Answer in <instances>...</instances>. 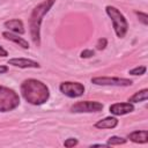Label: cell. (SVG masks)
<instances>
[{
    "label": "cell",
    "mask_w": 148,
    "mask_h": 148,
    "mask_svg": "<svg viewBox=\"0 0 148 148\" xmlns=\"http://www.w3.org/2000/svg\"><path fill=\"white\" fill-rule=\"evenodd\" d=\"M22 97L31 105H42L50 98L49 87L37 79H25L20 87Z\"/></svg>",
    "instance_id": "1"
},
{
    "label": "cell",
    "mask_w": 148,
    "mask_h": 148,
    "mask_svg": "<svg viewBox=\"0 0 148 148\" xmlns=\"http://www.w3.org/2000/svg\"><path fill=\"white\" fill-rule=\"evenodd\" d=\"M56 3V0H44L37 6H35L29 16V31L30 37L36 46L40 45V25L43 22V17L50 12V9Z\"/></svg>",
    "instance_id": "2"
},
{
    "label": "cell",
    "mask_w": 148,
    "mask_h": 148,
    "mask_svg": "<svg viewBox=\"0 0 148 148\" xmlns=\"http://www.w3.org/2000/svg\"><path fill=\"white\" fill-rule=\"evenodd\" d=\"M105 13L111 18L112 27H113V30H114L117 37L124 38L128 30V22H127L125 15L117 7L110 6V5L105 7Z\"/></svg>",
    "instance_id": "3"
},
{
    "label": "cell",
    "mask_w": 148,
    "mask_h": 148,
    "mask_svg": "<svg viewBox=\"0 0 148 148\" xmlns=\"http://www.w3.org/2000/svg\"><path fill=\"white\" fill-rule=\"evenodd\" d=\"M20 105L18 94L6 86L0 84V112H9Z\"/></svg>",
    "instance_id": "4"
},
{
    "label": "cell",
    "mask_w": 148,
    "mask_h": 148,
    "mask_svg": "<svg viewBox=\"0 0 148 148\" xmlns=\"http://www.w3.org/2000/svg\"><path fill=\"white\" fill-rule=\"evenodd\" d=\"M104 108L103 103L97 101H80L74 103L69 111L73 113H91V112H99Z\"/></svg>",
    "instance_id": "5"
},
{
    "label": "cell",
    "mask_w": 148,
    "mask_h": 148,
    "mask_svg": "<svg viewBox=\"0 0 148 148\" xmlns=\"http://www.w3.org/2000/svg\"><path fill=\"white\" fill-rule=\"evenodd\" d=\"M91 83L96 86H109V87H130L133 81L126 77H114V76H96L91 79Z\"/></svg>",
    "instance_id": "6"
},
{
    "label": "cell",
    "mask_w": 148,
    "mask_h": 148,
    "mask_svg": "<svg viewBox=\"0 0 148 148\" xmlns=\"http://www.w3.org/2000/svg\"><path fill=\"white\" fill-rule=\"evenodd\" d=\"M59 90L67 97L69 98H76L81 97L84 94V86L80 82H74V81H65L61 82L59 86Z\"/></svg>",
    "instance_id": "7"
},
{
    "label": "cell",
    "mask_w": 148,
    "mask_h": 148,
    "mask_svg": "<svg viewBox=\"0 0 148 148\" xmlns=\"http://www.w3.org/2000/svg\"><path fill=\"white\" fill-rule=\"evenodd\" d=\"M7 64L18 68H40L38 61L28 58H12L7 61Z\"/></svg>",
    "instance_id": "8"
},
{
    "label": "cell",
    "mask_w": 148,
    "mask_h": 148,
    "mask_svg": "<svg viewBox=\"0 0 148 148\" xmlns=\"http://www.w3.org/2000/svg\"><path fill=\"white\" fill-rule=\"evenodd\" d=\"M109 111L113 116H124L127 113H131L134 111V105L130 102H124V103H114L110 105Z\"/></svg>",
    "instance_id": "9"
},
{
    "label": "cell",
    "mask_w": 148,
    "mask_h": 148,
    "mask_svg": "<svg viewBox=\"0 0 148 148\" xmlns=\"http://www.w3.org/2000/svg\"><path fill=\"white\" fill-rule=\"evenodd\" d=\"M3 27L8 29V31L10 32H14V34H17V35H23L25 32V29H24V24L22 22V20L20 18H12V20H8L3 23Z\"/></svg>",
    "instance_id": "10"
},
{
    "label": "cell",
    "mask_w": 148,
    "mask_h": 148,
    "mask_svg": "<svg viewBox=\"0 0 148 148\" xmlns=\"http://www.w3.org/2000/svg\"><path fill=\"white\" fill-rule=\"evenodd\" d=\"M2 37H3L5 39H7V40H10V42L17 44L18 46H21V47L24 49V50H28V49L30 47L28 40H25L23 37H21V36L17 35V34H14V32H10V31H3V32H2Z\"/></svg>",
    "instance_id": "11"
},
{
    "label": "cell",
    "mask_w": 148,
    "mask_h": 148,
    "mask_svg": "<svg viewBox=\"0 0 148 148\" xmlns=\"http://www.w3.org/2000/svg\"><path fill=\"white\" fill-rule=\"evenodd\" d=\"M119 120L116 118V116H110V117H105L101 120H98L97 123H95V127L99 128V130H106V128H114L118 126Z\"/></svg>",
    "instance_id": "12"
},
{
    "label": "cell",
    "mask_w": 148,
    "mask_h": 148,
    "mask_svg": "<svg viewBox=\"0 0 148 148\" xmlns=\"http://www.w3.org/2000/svg\"><path fill=\"white\" fill-rule=\"evenodd\" d=\"M127 139H130L134 143H147L148 142V131H133L127 135Z\"/></svg>",
    "instance_id": "13"
},
{
    "label": "cell",
    "mask_w": 148,
    "mask_h": 148,
    "mask_svg": "<svg viewBox=\"0 0 148 148\" xmlns=\"http://www.w3.org/2000/svg\"><path fill=\"white\" fill-rule=\"evenodd\" d=\"M148 98V89L147 88H143L136 92H134L130 98H128V102L134 104V103H141V102H146Z\"/></svg>",
    "instance_id": "14"
},
{
    "label": "cell",
    "mask_w": 148,
    "mask_h": 148,
    "mask_svg": "<svg viewBox=\"0 0 148 148\" xmlns=\"http://www.w3.org/2000/svg\"><path fill=\"white\" fill-rule=\"evenodd\" d=\"M127 139L123 138V136H118V135H112L108 139V145L109 146H119V145H124L126 143Z\"/></svg>",
    "instance_id": "15"
},
{
    "label": "cell",
    "mask_w": 148,
    "mask_h": 148,
    "mask_svg": "<svg viewBox=\"0 0 148 148\" xmlns=\"http://www.w3.org/2000/svg\"><path fill=\"white\" fill-rule=\"evenodd\" d=\"M147 72V67L146 66H136L132 69L128 71V74L131 75H143Z\"/></svg>",
    "instance_id": "16"
},
{
    "label": "cell",
    "mask_w": 148,
    "mask_h": 148,
    "mask_svg": "<svg viewBox=\"0 0 148 148\" xmlns=\"http://www.w3.org/2000/svg\"><path fill=\"white\" fill-rule=\"evenodd\" d=\"M135 15L138 16V20L143 24V25H148V14L145 12H135Z\"/></svg>",
    "instance_id": "17"
},
{
    "label": "cell",
    "mask_w": 148,
    "mask_h": 148,
    "mask_svg": "<svg viewBox=\"0 0 148 148\" xmlns=\"http://www.w3.org/2000/svg\"><path fill=\"white\" fill-rule=\"evenodd\" d=\"M106 46H108V39H106L105 37L98 38V40H97V43H96V50L102 51V50H104Z\"/></svg>",
    "instance_id": "18"
},
{
    "label": "cell",
    "mask_w": 148,
    "mask_h": 148,
    "mask_svg": "<svg viewBox=\"0 0 148 148\" xmlns=\"http://www.w3.org/2000/svg\"><path fill=\"white\" fill-rule=\"evenodd\" d=\"M77 145H79V140L76 138H68L64 141V146L67 148H72V147L77 146Z\"/></svg>",
    "instance_id": "19"
},
{
    "label": "cell",
    "mask_w": 148,
    "mask_h": 148,
    "mask_svg": "<svg viewBox=\"0 0 148 148\" xmlns=\"http://www.w3.org/2000/svg\"><path fill=\"white\" fill-rule=\"evenodd\" d=\"M92 56H95V51L90 50V49H86V50L81 51V53H80V57L82 59H88V58H91Z\"/></svg>",
    "instance_id": "20"
},
{
    "label": "cell",
    "mask_w": 148,
    "mask_h": 148,
    "mask_svg": "<svg viewBox=\"0 0 148 148\" xmlns=\"http://www.w3.org/2000/svg\"><path fill=\"white\" fill-rule=\"evenodd\" d=\"M8 71H9V68H8L7 65H0V74H5Z\"/></svg>",
    "instance_id": "21"
},
{
    "label": "cell",
    "mask_w": 148,
    "mask_h": 148,
    "mask_svg": "<svg viewBox=\"0 0 148 148\" xmlns=\"http://www.w3.org/2000/svg\"><path fill=\"white\" fill-rule=\"evenodd\" d=\"M7 56H8V51H7L6 49H3L2 46H0V57L5 58V57H7Z\"/></svg>",
    "instance_id": "22"
},
{
    "label": "cell",
    "mask_w": 148,
    "mask_h": 148,
    "mask_svg": "<svg viewBox=\"0 0 148 148\" xmlns=\"http://www.w3.org/2000/svg\"><path fill=\"white\" fill-rule=\"evenodd\" d=\"M90 147H110L108 143H92L90 145Z\"/></svg>",
    "instance_id": "23"
}]
</instances>
